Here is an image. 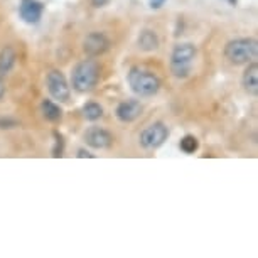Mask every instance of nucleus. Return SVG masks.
<instances>
[{
    "instance_id": "1",
    "label": "nucleus",
    "mask_w": 258,
    "mask_h": 258,
    "mask_svg": "<svg viewBox=\"0 0 258 258\" xmlns=\"http://www.w3.org/2000/svg\"><path fill=\"white\" fill-rule=\"evenodd\" d=\"M98 80H100V66L93 59H85L78 62L71 75L73 88L80 91V93L91 91L98 85Z\"/></svg>"
},
{
    "instance_id": "2",
    "label": "nucleus",
    "mask_w": 258,
    "mask_h": 258,
    "mask_svg": "<svg viewBox=\"0 0 258 258\" xmlns=\"http://www.w3.org/2000/svg\"><path fill=\"white\" fill-rule=\"evenodd\" d=\"M258 54V42L256 39L243 37V39H233L225 46V56L226 59L233 64H248L255 61Z\"/></svg>"
},
{
    "instance_id": "3",
    "label": "nucleus",
    "mask_w": 258,
    "mask_h": 258,
    "mask_svg": "<svg viewBox=\"0 0 258 258\" xmlns=\"http://www.w3.org/2000/svg\"><path fill=\"white\" fill-rule=\"evenodd\" d=\"M198 49L191 42H182L174 47L170 54V73L179 80H184L191 75L194 59H196Z\"/></svg>"
},
{
    "instance_id": "4",
    "label": "nucleus",
    "mask_w": 258,
    "mask_h": 258,
    "mask_svg": "<svg viewBox=\"0 0 258 258\" xmlns=\"http://www.w3.org/2000/svg\"><path fill=\"white\" fill-rule=\"evenodd\" d=\"M128 85L135 95L154 96L160 90V80L152 71L142 68H132L128 73Z\"/></svg>"
},
{
    "instance_id": "5",
    "label": "nucleus",
    "mask_w": 258,
    "mask_h": 258,
    "mask_svg": "<svg viewBox=\"0 0 258 258\" xmlns=\"http://www.w3.org/2000/svg\"><path fill=\"white\" fill-rule=\"evenodd\" d=\"M169 137V128L165 126L162 121H155V123L149 125L147 128L142 130L139 137V142L144 149L147 150H154L159 149L165 140Z\"/></svg>"
},
{
    "instance_id": "6",
    "label": "nucleus",
    "mask_w": 258,
    "mask_h": 258,
    "mask_svg": "<svg viewBox=\"0 0 258 258\" xmlns=\"http://www.w3.org/2000/svg\"><path fill=\"white\" fill-rule=\"evenodd\" d=\"M46 85H47V91L54 100L61 101V103H66L70 101L71 96V86L68 85L64 75L57 70H52L47 73L46 78Z\"/></svg>"
},
{
    "instance_id": "7",
    "label": "nucleus",
    "mask_w": 258,
    "mask_h": 258,
    "mask_svg": "<svg viewBox=\"0 0 258 258\" xmlns=\"http://www.w3.org/2000/svg\"><path fill=\"white\" fill-rule=\"evenodd\" d=\"M108 47H110V41L103 32H91L86 36L85 42H83V49H85V52L90 57L105 54L108 51Z\"/></svg>"
},
{
    "instance_id": "8",
    "label": "nucleus",
    "mask_w": 258,
    "mask_h": 258,
    "mask_svg": "<svg viewBox=\"0 0 258 258\" xmlns=\"http://www.w3.org/2000/svg\"><path fill=\"white\" fill-rule=\"evenodd\" d=\"M85 142L93 149H108L113 144V135L100 126H91L85 132Z\"/></svg>"
},
{
    "instance_id": "9",
    "label": "nucleus",
    "mask_w": 258,
    "mask_h": 258,
    "mask_svg": "<svg viewBox=\"0 0 258 258\" xmlns=\"http://www.w3.org/2000/svg\"><path fill=\"white\" fill-rule=\"evenodd\" d=\"M44 14V6L39 0H21L19 6V16L24 22L27 24H37Z\"/></svg>"
},
{
    "instance_id": "10",
    "label": "nucleus",
    "mask_w": 258,
    "mask_h": 258,
    "mask_svg": "<svg viewBox=\"0 0 258 258\" xmlns=\"http://www.w3.org/2000/svg\"><path fill=\"white\" fill-rule=\"evenodd\" d=\"M142 110L144 106L140 101L137 100H126V101H121V103L116 106V118L120 121H123V123H132L139 118L140 115H142Z\"/></svg>"
},
{
    "instance_id": "11",
    "label": "nucleus",
    "mask_w": 258,
    "mask_h": 258,
    "mask_svg": "<svg viewBox=\"0 0 258 258\" xmlns=\"http://www.w3.org/2000/svg\"><path fill=\"white\" fill-rule=\"evenodd\" d=\"M241 85L248 95H253V96L258 95V64L255 61H251V64L243 73Z\"/></svg>"
},
{
    "instance_id": "12",
    "label": "nucleus",
    "mask_w": 258,
    "mask_h": 258,
    "mask_svg": "<svg viewBox=\"0 0 258 258\" xmlns=\"http://www.w3.org/2000/svg\"><path fill=\"white\" fill-rule=\"evenodd\" d=\"M16 49L11 46H6L0 49V76H6L12 71V68L16 66Z\"/></svg>"
},
{
    "instance_id": "13",
    "label": "nucleus",
    "mask_w": 258,
    "mask_h": 258,
    "mask_svg": "<svg viewBox=\"0 0 258 258\" xmlns=\"http://www.w3.org/2000/svg\"><path fill=\"white\" fill-rule=\"evenodd\" d=\"M139 47L147 52L155 51L159 47V36L154 31H150V29H145L139 36Z\"/></svg>"
},
{
    "instance_id": "14",
    "label": "nucleus",
    "mask_w": 258,
    "mask_h": 258,
    "mask_svg": "<svg viewBox=\"0 0 258 258\" xmlns=\"http://www.w3.org/2000/svg\"><path fill=\"white\" fill-rule=\"evenodd\" d=\"M41 111H42V115H44V118H46V120L54 121V123L62 118V110H61V106H59V105H56L54 101H51V100H42V103H41Z\"/></svg>"
},
{
    "instance_id": "15",
    "label": "nucleus",
    "mask_w": 258,
    "mask_h": 258,
    "mask_svg": "<svg viewBox=\"0 0 258 258\" xmlns=\"http://www.w3.org/2000/svg\"><path fill=\"white\" fill-rule=\"evenodd\" d=\"M83 116L90 121H96L103 116V108H101V105L95 103V101H90V103L83 106Z\"/></svg>"
},
{
    "instance_id": "16",
    "label": "nucleus",
    "mask_w": 258,
    "mask_h": 258,
    "mask_svg": "<svg viewBox=\"0 0 258 258\" xmlns=\"http://www.w3.org/2000/svg\"><path fill=\"white\" fill-rule=\"evenodd\" d=\"M179 147H181L182 152H186V154H194L196 150L199 149V142H198V139L194 137V135H186L182 140H181V144H179Z\"/></svg>"
},
{
    "instance_id": "17",
    "label": "nucleus",
    "mask_w": 258,
    "mask_h": 258,
    "mask_svg": "<svg viewBox=\"0 0 258 258\" xmlns=\"http://www.w3.org/2000/svg\"><path fill=\"white\" fill-rule=\"evenodd\" d=\"M54 137H56V147L52 150V155L54 157H61L62 149H64V140H62V135L59 132H54Z\"/></svg>"
},
{
    "instance_id": "18",
    "label": "nucleus",
    "mask_w": 258,
    "mask_h": 258,
    "mask_svg": "<svg viewBox=\"0 0 258 258\" xmlns=\"http://www.w3.org/2000/svg\"><path fill=\"white\" fill-rule=\"evenodd\" d=\"M19 126V121L14 118H4L0 116V128H16Z\"/></svg>"
},
{
    "instance_id": "19",
    "label": "nucleus",
    "mask_w": 258,
    "mask_h": 258,
    "mask_svg": "<svg viewBox=\"0 0 258 258\" xmlns=\"http://www.w3.org/2000/svg\"><path fill=\"white\" fill-rule=\"evenodd\" d=\"M165 2H167V0H149V7L154 9V11H157V9L162 7Z\"/></svg>"
},
{
    "instance_id": "20",
    "label": "nucleus",
    "mask_w": 258,
    "mask_h": 258,
    "mask_svg": "<svg viewBox=\"0 0 258 258\" xmlns=\"http://www.w3.org/2000/svg\"><path fill=\"white\" fill-rule=\"evenodd\" d=\"M108 2H110V0H91V4H93V7H105Z\"/></svg>"
},
{
    "instance_id": "21",
    "label": "nucleus",
    "mask_w": 258,
    "mask_h": 258,
    "mask_svg": "<svg viewBox=\"0 0 258 258\" xmlns=\"http://www.w3.org/2000/svg\"><path fill=\"white\" fill-rule=\"evenodd\" d=\"M78 157H95V155H93V154H90L88 150L80 149V150H78Z\"/></svg>"
},
{
    "instance_id": "22",
    "label": "nucleus",
    "mask_w": 258,
    "mask_h": 258,
    "mask_svg": "<svg viewBox=\"0 0 258 258\" xmlns=\"http://www.w3.org/2000/svg\"><path fill=\"white\" fill-rule=\"evenodd\" d=\"M4 93H6V88H4L2 81H0V98H2V96H4Z\"/></svg>"
},
{
    "instance_id": "23",
    "label": "nucleus",
    "mask_w": 258,
    "mask_h": 258,
    "mask_svg": "<svg viewBox=\"0 0 258 258\" xmlns=\"http://www.w3.org/2000/svg\"><path fill=\"white\" fill-rule=\"evenodd\" d=\"M225 2H228V4H230L231 7H235L236 4H238V0H225Z\"/></svg>"
}]
</instances>
